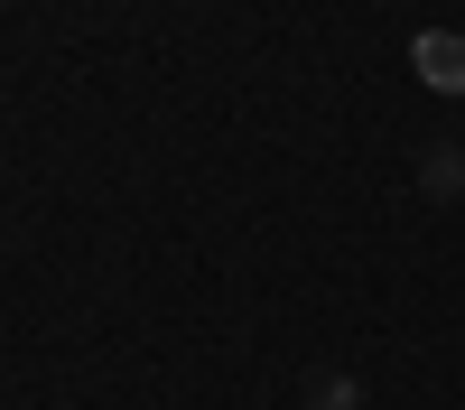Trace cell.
<instances>
[{
    "label": "cell",
    "mask_w": 465,
    "mask_h": 410,
    "mask_svg": "<svg viewBox=\"0 0 465 410\" xmlns=\"http://www.w3.org/2000/svg\"><path fill=\"white\" fill-rule=\"evenodd\" d=\"M410 75L429 94H465V28H419L410 37Z\"/></svg>",
    "instance_id": "1"
},
{
    "label": "cell",
    "mask_w": 465,
    "mask_h": 410,
    "mask_svg": "<svg viewBox=\"0 0 465 410\" xmlns=\"http://www.w3.org/2000/svg\"><path fill=\"white\" fill-rule=\"evenodd\" d=\"M429 196H465V149H429Z\"/></svg>",
    "instance_id": "2"
},
{
    "label": "cell",
    "mask_w": 465,
    "mask_h": 410,
    "mask_svg": "<svg viewBox=\"0 0 465 410\" xmlns=\"http://www.w3.org/2000/svg\"><path fill=\"white\" fill-rule=\"evenodd\" d=\"M307 410H363V392H354V383H344V373H326V383H317V392H307Z\"/></svg>",
    "instance_id": "3"
}]
</instances>
